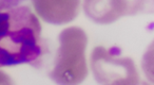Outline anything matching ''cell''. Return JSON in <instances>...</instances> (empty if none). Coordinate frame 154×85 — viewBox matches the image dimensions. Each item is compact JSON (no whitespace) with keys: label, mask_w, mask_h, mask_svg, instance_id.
<instances>
[{"label":"cell","mask_w":154,"mask_h":85,"mask_svg":"<svg viewBox=\"0 0 154 85\" xmlns=\"http://www.w3.org/2000/svg\"><path fill=\"white\" fill-rule=\"evenodd\" d=\"M86 16L97 25H110L127 15L122 0H84Z\"/></svg>","instance_id":"5"},{"label":"cell","mask_w":154,"mask_h":85,"mask_svg":"<svg viewBox=\"0 0 154 85\" xmlns=\"http://www.w3.org/2000/svg\"><path fill=\"white\" fill-rule=\"evenodd\" d=\"M94 80L101 84H137L138 72L131 57H122L118 48L98 46L91 53Z\"/></svg>","instance_id":"3"},{"label":"cell","mask_w":154,"mask_h":85,"mask_svg":"<svg viewBox=\"0 0 154 85\" xmlns=\"http://www.w3.org/2000/svg\"><path fill=\"white\" fill-rule=\"evenodd\" d=\"M38 17L26 5L0 11V68L29 64L41 68L48 52Z\"/></svg>","instance_id":"1"},{"label":"cell","mask_w":154,"mask_h":85,"mask_svg":"<svg viewBox=\"0 0 154 85\" xmlns=\"http://www.w3.org/2000/svg\"><path fill=\"white\" fill-rule=\"evenodd\" d=\"M10 83H13V80L10 78L9 74L0 71V84H10Z\"/></svg>","instance_id":"8"},{"label":"cell","mask_w":154,"mask_h":85,"mask_svg":"<svg viewBox=\"0 0 154 85\" xmlns=\"http://www.w3.org/2000/svg\"><path fill=\"white\" fill-rule=\"evenodd\" d=\"M126 5L128 16H134L147 11L150 0H122Z\"/></svg>","instance_id":"6"},{"label":"cell","mask_w":154,"mask_h":85,"mask_svg":"<svg viewBox=\"0 0 154 85\" xmlns=\"http://www.w3.org/2000/svg\"><path fill=\"white\" fill-rule=\"evenodd\" d=\"M26 0H0V11L11 9V8L20 5V3Z\"/></svg>","instance_id":"7"},{"label":"cell","mask_w":154,"mask_h":85,"mask_svg":"<svg viewBox=\"0 0 154 85\" xmlns=\"http://www.w3.org/2000/svg\"><path fill=\"white\" fill-rule=\"evenodd\" d=\"M37 15L51 25L73 21L79 13L80 0H32Z\"/></svg>","instance_id":"4"},{"label":"cell","mask_w":154,"mask_h":85,"mask_svg":"<svg viewBox=\"0 0 154 85\" xmlns=\"http://www.w3.org/2000/svg\"><path fill=\"white\" fill-rule=\"evenodd\" d=\"M58 48L49 77L57 84H79L88 76V36L82 28L70 27L58 34Z\"/></svg>","instance_id":"2"}]
</instances>
